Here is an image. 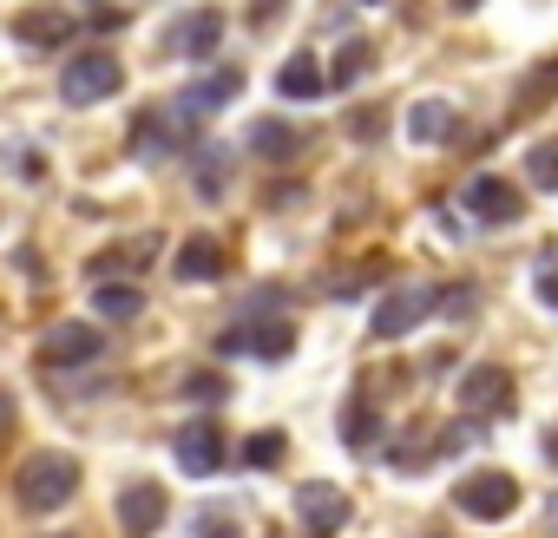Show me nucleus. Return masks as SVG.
Here are the masks:
<instances>
[{
  "mask_svg": "<svg viewBox=\"0 0 558 538\" xmlns=\"http://www.w3.org/2000/svg\"><path fill=\"white\" fill-rule=\"evenodd\" d=\"M466 210L480 217V223H519V210H525V197L506 184V178H493V171H480V178H466Z\"/></svg>",
  "mask_w": 558,
  "mask_h": 538,
  "instance_id": "6",
  "label": "nucleus"
},
{
  "mask_svg": "<svg viewBox=\"0 0 558 538\" xmlns=\"http://www.w3.org/2000/svg\"><path fill=\"white\" fill-rule=\"evenodd\" d=\"M223 171H230V158H223V151H217V158L204 151V158H197V197H217V191H223Z\"/></svg>",
  "mask_w": 558,
  "mask_h": 538,
  "instance_id": "25",
  "label": "nucleus"
},
{
  "mask_svg": "<svg viewBox=\"0 0 558 538\" xmlns=\"http://www.w3.org/2000/svg\"><path fill=\"white\" fill-rule=\"evenodd\" d=\"M14 492L27 512H60L73 492H80V460L73 453H34L21 473H14Z\"/></svg>",
  "mask_w": 558,
  "mask_h": 538,
  "instance_id": "1",
  "label": "nucleus"
},
{
  "mask_svg": "<svg viewBox=\"0 0 558 538\" xmlns=\"http://www.w3.org/2000/svg\"><path fill=\"white\" fill-rule=\"evenodd\" d=\"M93 309H99L106 322H132V316L145 309V296H138V290H125V283H106V290L93 296Z\"/></svg>",
  "mask_w": 558,
  "mask_h": 538,
  "instance_id": "19",
  "label": "nucleus"
},
{
  "mask_svg": "<svg viewBox=\"0 0 558 538\" xmlns=\"http://www.w3.org/2000/svg\"><path fill=\"white\" fill-rule=\"evenodd\" d=\"M8 427H14V394L0 388V433H8Z\"/></svg>",
  "mask_w": 558,
  "mask_h": 538,
  "instance_id": "29",
  "label": "nucleus"
},
{
  "mask_svg": "<svg viewBox=\"0 0 558 538\" xmlns=\"http://www.w3.org/2000/svg\"><path fill=\"white\" fill-rule=\"evenodd\" d=\"M283 453H290V440L269 427V433H250V447H243V466H250V473H269V466H283Z\"/></svg>",
  "mask_w": 558,
  "mask_h": 538,
  "instance_id": "21",
  "label": "nucleus"
},
{
  "mask_svg": "<svg viewBox=\"0 0 558 538\" xmlns=\"http://www.w3.org/2000/svg\"><path fill=\"white\" fill-rule=\"evenodd\" d=\"M171 453H178V466H184L191 479H204V473H217V466H223V433H217L210 420H191V427L178 433V447H171Z\"/></svg>",
  "mask_w": 558,
  "mask_h": 538,
  "instance_id": "10",
  "label": "nucleus"
},
{
  "mask_svg": "<svg viewBox=\"0 0 558 538\" xmlns=\"http://www.w3.org/2000/svg\"><path fill=\"white\" fill-rule=\"evenodd\" d=\"M551 93H558V60H545V66H538V80H525V86H519V106H545Z\"/></svg>",
  "mask_w": 558,
  "mask_h": 538,
  "instance_id": "24",
  "label": "nucleus"
},
{
  "mask_svg": "<svg viewBox=\"0 0 558 538\" xmlns=\"http://www.w3.org/2000/svg\"><path fill=\"white\" fill-rule=\"evenodd\" d=\"M323 66H316V53H290L283 60V73H276V93L283 99H323Z\"/></svg>",
  "mask_w": 558,
  "mask_h": 538,
  "instance_id": "15",
  "label": "nucleus"
},
{
  "mask_svg": "<svg viewBox=\"0 0 558 538\" xmlns=\"http://www.w3.org/2000/svg\"><path fill=\"white\" fill-rule=\"evenodd\" d=\"M119 525H125V538L158 531V525H165V492H158V486H125V492H119Z\"/></svg>",
  "mask_w": 558,
  "mask_h": 538,
  "instance_id": "13",
  "label": "nucleus"
},
{
  "mask_svg": "<svg viewBox=\"0 0 558 538\" xmlns=\"http://www.w3.org/2000/svg\"><path fill=\"white\" fill-rule=\"evenodd\" d=\"M525 178H532L538 191H558V138H545V145L525 151Z\"/></svg>",
  "mask_w": 558,
  "mask_h": 538,
  "instance_id": "23",
  "label": "nucleus"
},
{
  "mask_svg": "<svg viewBox=\"0 0 558 538\" xmlns=\"http://www.w3.org/2000/svg\"><path fill=\"white\" fill-rule=\"evenodd\" d=\"M538 296L558 309V249H545V269H538Z\"/></svg>",
  "mask_w": 558,
  "mask_h": 538,
  "instance_id": "27",
  "label": "nucleus"
},
{
  "mask_svg": "<svg viewBox=\"0 0 558 538\" xmlns=\"http://www.w3.org/2000/svg\"><path fill=\"white\" fill-rule=\"evenodd\" d=\"M184 394H191V401H223V394H230V381H223V375H191V381H184Z\"/></svg>",
  "mask_w": 558,
  "mask_h": 538,
  "instance_id": "26",
  "label": "nucleus"
},
{
  "mask_svg": "<svg viewBox=\"0 0 558 538\" xmlns=\"http://www.w3.org/2000/svg\"><path fill=\"white\" fill-rule=\"evenodd\" d=\"M256 8H276V0H256Z\"/></svg>",
  "mask_w": 558,
  "mask_h": 538,
  "instance_id": "34",
  "label": "nucleus"
},
{
  "mask_svg": "<svg viewBox=\"0 0 558 538\" xmlns=\"http://www.w3.org/2000/svg\"><path fill=\"white\" fill-rule=\"evenodd\" d=\"M349 132H355V138H375V132H381V112H355Z\"/></svg>",
  "mask_w": 558,
  "mask_h": 538,
  "instance_id": "28",
  "label": "nucleus"
},
{
  "mask_svg": "<svg viewBox=\"0 0 558 538\" xmlns=\"http://www.w3.org/2000/svg\"><path fill=\"white\" fill-rule=\"evenodd\" d=\"M99 355H106V335L93 322H60L47 335V362L53 368H80V362H99Z\"/></svg>",
  "mask_w": 558,
  "mask_h": 538,
  "instance_id": "8",
  "label": "nucleus"
},
{
  "mask_svg": "<svg viewBox=\"0 0 558 538\" xmlns=\"http://www.w3.org/2000/svg\"><path fill=\"white\" fill-rule=\"evenodd\" d=\"M434 303H440V290H434V283H401V290H388V296L375 303L368 335H375V342H401V335L434 309Z\"/></svg>",
  "mask_w": 558,
  "mask_h": 538,
  "instance_id": "4",
  "label": "nucleus"
},
{
  "mask_svg": "<svg viewBox=\"0 0 558 538\" xmlns=\"http://www.w3.org/2000/svg\"><path fill=\"white\" fill-rule=\"evenodd\" d=\"M408 138H414V145H447V138H453V106H447V99H421V106L408 112Z\"/></svg>",
  "mask_w": 558,
  "mask_h": 538,
  "instance_id": "16",
  "label": "nucleus"
},
{
  "mask_svg": "<svg viewBox=\"0 0 558 538\" xmlns=\"http://www.w3.org/2000/svg\"><path fill=\"white\" fill-rule=\"evenodd\" d=\"M66 27H73V21H66V14H47V8H40V14H21V21H14V34H21L27 47H47V40H53V34H66Z\"/></svg>",
  "mask_w": 558,
  "mask_h": 538,
  "instance_id": "22",
  "label": "nucleus"
},
{
  "mask_svg": "<svg viewBox=\"0 0 558 538\" xmlns=\"http://www.w3.org/2000/svg\"><path fill=\"white\" fill-rule=\"evenodd\" d=\"M204 538H243V531H236V525H210Z\"/></svg>",
  "mask_w": 558,
  "mask_h": 538,
  "instance_id": "31",
  "label": "nucleus"
},
{
  "mask_svg": "<svg viewBox=\"0 0 558 538\" xmlns=\"http://www.w3.org/2000/svg\"><path fill=\"white\" fill-rule=\"evenodd\" d=\"M296 512H303V525L310 531H342L349 525V492L342 486H329V479H310V486H296Z\"/></svg>",
  "mask_w": 558,
  "mask_h": 538,
  "instance_id": "7",
  "label": "nucleus"
},
{
  "mask_svg": "<svg viewBox=\"0 0 558 538\" xmlns=\"http://www.w3.org/2000/svg\"><path fill=\"white\" fill-rule=\"evenodd\" d=\"M342 440H349V447H368V440H381V420H375V407H368L362 394L342 407Z\"/></svg>",
  "mask_w": 558,
  "mask_h": 538,
  "instance_id": "20",
  "label": "nucleus"
},
{
  "mask_svg": "<svg viewBox=\"0 0 558 538\" xmlns=\"http://www.w3.org/2000/svg\"><path fill=\"white\" fill-rule=\"evenodd\" d=\"M453 505H460L466 518H480V525H499V518H512V512H519V479H512V473H499V466L466 473V479L453 486Z\"/></svg>",
  "mask_w": 558,
  "mask_h": 538,
  "instance_id": "2",
  "label": "nucleus"
},
{
  "mask_svg": "<svg viewBox=\"0 0 558 538\" xmlns=\"http://www.w3.org/2000/svg\"><path fill=\"white\" fill-rule=\"evenodd\" d=\"M362 8H381V0H362Z\"/></svg>",
  "mask_w": 558,
  "mask_h": 538,
  "instance_id": "33",
  "label": "nucleus"
},
{
  "mask_svg": "<svg viewBox=\"0 0 558 538\" xmlns=\"http://www.w3.org/2000/svg\"><path fill=\"white\" fill-rule=\"evenodd\" d=\"M460 407H466V414H506V407H512V375H506V368H466Z\"/></svg>",
  "mask_w": 558,
  "mask_h": 538,
  "instance_id": "9",
  "label": "nucleus"
},
{
  "mask_svg": "<svg viewBox=\"0 0 558 538\" xmlns=\"http://www.w3.org/2000/svg\"><path fill=\"white\" fill-rule=\"evenodd\" d=\"M250 151H256V158H276V164H283V158H296V151H303V132H296L290 119H263V125L250 132Z\"/></svg>",
  "mask_w": 558,
  "mask_h": 538,
  "instance_id": "17",
  "label": "nucleus"
},
{
  "mask_svg": "<svg viewBox=\"0 0 558 538\" xmlns=\"http://www.w3.org/2000/svg\"><path fill=\"white\" fill-rule=\"evenodd\" d=\"M243 93V73H230V66H217L210 80H197L184 99H178V119H197V112H217V106H230Z\"/></svg>",
  "mask_w": 558,
  "mask_h": 538,
  "instance_id": "14",
  "label": "nucleus"
},
{
  "mask_svg": "<svg viewBox=\"0 0 558 538\" xmlns=\"http://www.w3.org/2000/svg\"><path fill=\"white\" fill-rule=\"evenodd\" d=\"M125 86V66L112 60V53H73L66 66H60V99L66 106H99V99H112Z\"/></svg>",
  "mask_w": 558,
  "mask_h": 538,
  "instance_id": "3",
  "label": "nucleus"
},
{
  "mask_svg": "<svg viewBox=\"0 0 558 538\" xmlns=\"http://www.w3.org/2000/svg\"><path fill=\"white\" fill-rule=\"evenodd\" d=\"M217 349H223V355L250 349V355H263V362H290V355H296V329H290V322H269V329H230Z\"/></svg>",
  "mask_w": 558,
  "mask_h": 538,
  "instance_id": "11",
  "label": "nucleus"
},
{
  "mask_svg": "<svg viewBox=\"0 0 558 538\" xmlns=\"http://www.w3.org/2000/svg\"><path fill=\"white\" fill-rule=\"evenodd\" d=\"M217 269H223V249H217V236H204V230L184 236L178 256H171V277H178V283H210Z\"/></svg>",
  "mask_w": 558,
  "mask_h": 538,
  "instance_id": "12",
  "label": "nucleus"
},
{
  "mask_svg": "<svg viewBox=\"0 0 558 538\" xmlns=\"http://www.w3.org/2000/svg\"><path fill=\"white\" fill-rule=\"evenodd\" d=\"M545 531H558V492L545 499Z\"/></svg>",
  "mask_w": 558,
  "mask_h": 538,
  "instance_id": "30",
  "label": "nucleus"
},
{
  "mask_svg": "<svg viewBox=\"0 0 558 538\" xmlns=\"http://www.w3.org/2000/svg\"><path fill=\"white\" fill-rule=\"evenodd\" d=\"M545 453H551V460H558V433H551V440H545Z\"/></svg>",
  "mask_w": 558,
  "mask_h": 538,
  "instance_id": "32",
  "label": "nucleus"
},
{
  "mask_svg": "<svg viewBox=\"0 0 558 538\" xmlns=\"http://www.w3.org/2000/svg\"><path fill=\"white\" fill-rule=\"evenodd\" d=\"M368 60H375L368 40H342V53H336V66H329V86H355V80L368 73Z\"/></svg>",
  "mask_w": 558,
  "mask_h": 538,
  "instance_id": "18",
  "label": "nucleus"
},
{
  "mask_svg": "<svg viewBox=\"0 0 558 538\" xmlns=\"http://www.w3.org/2000/svg\"><path fill=\"white\" fill-rule=\"evenodd\" d=\"M217 40H223V14H217V8H191L178 27H165L158 53H165V60H210Z\"/></svg>",
  "mask_w": 558,
  "mask_h": 538,
  "instance_id": "5",
  "label": "nucleus"
}]
</instances>
